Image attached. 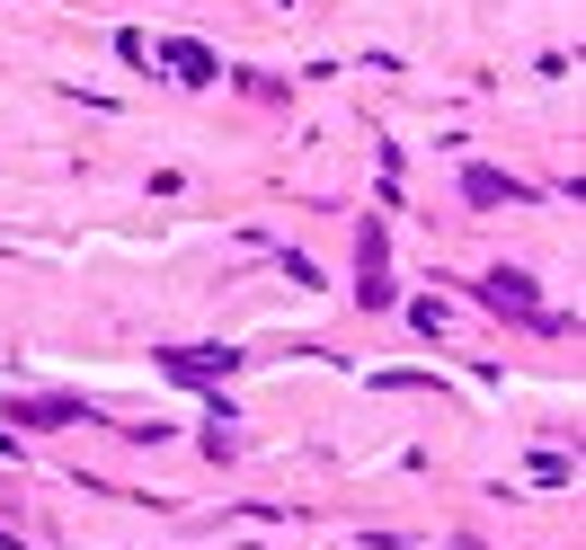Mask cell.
I'll list each match as a JSON object with an SVG mask.
<instances>
[{"label": "cell", "mask_w": 586, "mask_h": 550, "mask_svg": "<svg viewBox=\"0 0 586 550\" xmlns=\"http://www.w3.org/2000/svg\"><path fill=\"white\" fill-rule=\"evenodd\" d=\"M471 195H480V204H515L525 187H515V178H498V169H471Z\"/></svg>", "instance_id": "cell-1"}, {"label": "cell", "mask_w": 586, "mask_h": 550, "mask_svg": "<svg viewBox=\"0 0 586 550\" xmlns=\"http://www.w3.org/2000/svg\"><path fill=\"white\" fill-rule=\"evenodd\" d=\"M169 62H178L187 81H214V62H205V45H169Z\"/></svg>", "instance_id": "cell-2"}]
</instances>
